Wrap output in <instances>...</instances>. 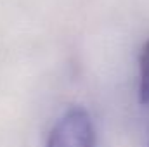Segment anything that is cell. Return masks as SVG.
<instances>
[{"label": "cell", "mask_w": 149, "mask_h": 147, "mask_svg": "<svg viewBox=\"0 0 149 147\" xmlns=\"http://www.w3.org/2000/svg\"><path fill=\"white\" fill-rule=\"evenodd\" d=\"M47 147H95L90 114L81 107L70 109L52 128Z\"/></svg>", "instance_id": "1"}, {"label": "cell", "mask_w": 149, "mask_h": 147, "mask_svg": "<svg viewBox=\"0 0 149 147\" xmlns=\"http://www.w3.org/2000/svg\"><path fill=\"white\" fill-rule=\"evenodd\" d=\"M139 101L141 104H149V38L139 55Z\"/></svg>", "instance_id": "2"}]
</instances>
